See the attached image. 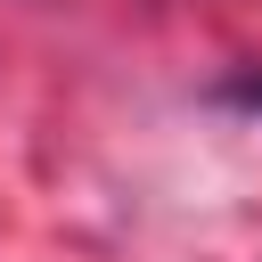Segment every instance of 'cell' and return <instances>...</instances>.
I'll return each instance as SVG.
<instances>
[{
	"label": "cell",
	"instance_id": "6da1fadb",
	"mask_svg": "<svg viewBox=\"0 0 262 262\" xmlns=\"http://www.w3.org/2000/svg\"><path fill=\"white\" fill-rule=\"evenodd\" d=\"M221 98H229V106H246V115H262V66H237V74L221 82Z\"/></svg>",
	"mask_w": 262,
	"mask_h": 262
}]
</instances>
